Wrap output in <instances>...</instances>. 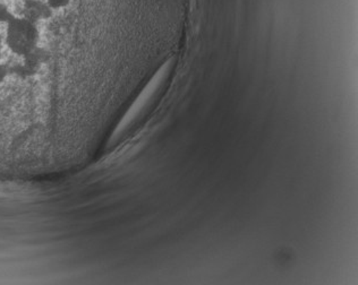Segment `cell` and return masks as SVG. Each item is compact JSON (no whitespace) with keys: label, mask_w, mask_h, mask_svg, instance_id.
<instances>
[{"label":"cell","mask_w":358,"mask_h":285,"mask_svg":"<svg viewBox=\"0 0 358 285\" xmlns=\"http://www.w3.org/2000/svg\"><path fill=\"white\" fill-rule=\"evenodd\" d=\"M49 6L52 10H58V9L65 8L69 6L71 0H47Z\"/></svg>","instance_id":"obj_1"}]
</instances>
